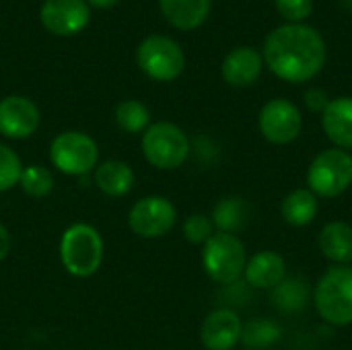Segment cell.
I'll use <instances>...</instances> for the list:
<instances>
[{
	"instance_id": "30",
	"label": "cell",
	"mask_w": 352,
	"mask_h": 350,
	"mask_svg": "<svg viewBox=\"0 0 352 350\" xmlns=\"http://www.w3.org/2000/svg\"><path fill=\"white\" fill-rule=\"evenodd\" d=\"M10 245H12V237H10V231L0 223V262L8 256L10 252Z\"/></svg>"
},
{
	"instance_id": "12",
	"label": "cell",
	"mask_w": 352,
	"mask_h": 350,
	"mask_svg": "<svg viewBox=\"0 0 352 350\" xmlns=\"http://www.w3.org/2000/svg\"><path fill=\"white\" fill-rule=\"evenodd\" d=\"M37 105L23 95H8L0 101V134L10 140H25L39 128Z\"/></svg>"
},
{
	"instance_id": "18",
	"label": "cell",
	"mask_w": 352,
	"mask_h": 350,
	"mask_svg": "<svg viewBox=\"0 0 352 350\" xmlns=\"http://www.w3.org/2000/svg\"><path fill=\"white\" fill-rule=\"evenodd\" d=\"M163 17L182 31L198 29L208 12H210V0H159Z\"/></svg>"
},
{
	"instance_id": "9",
	"label": "cell",
	"mask_w": 352,
	"mask_h": 350,
	"mask_svg": "<svg viewBox=\"0 0 352 350\" xmlns=\"http://www.w3.org/2000/svg\"><path fill=\"white\" fill-rule=\"evenodd\" d=\"M177 221L173 202L165 196H146L132 204L128 212V227L142 239H157L167 235Z\"/></svg>"
},
{
	"instance_id": "23",
	"label": "cell",
	"mask_w": 352,
	"mask_h": 350,
	"mask_svg": "<svg viewBox=\"0 0 352 350\" xmlns=\"http://www.w3.org/2000/svg\"><path fill=\"white\" fill-rule=\"evenodd\" d=\"M113 120L116 124L128 132V134H140L151 126V111L142 101L136 99H126L122 103L116 105L113 111Z\"/></svg>"
},
{
	"instance_id": "29",
	"label": "cell",
	"mask_w": 352,
	"mask_h": 350,
	"mask_svg": "<svg viewBox=\"0 0 352 350\" xmlns=\"http://www.w3.org/2000/svg\"><path fill=\"white\" fill-rule=\"evenodd\" d=\"M303 99H305V105L309 107V111H314V113H324V109L332 101L324 89H309Z\"/></svg>"
},
{
	"instance_id": "6",
	"label": "cell",
	"mask_w": 352,
	"mask_h": 350,
	"mask_svg": "<svg viewBox=\"0 0 352 350\" xmlns=\"http://www.w3.org/2000/svg\"><path fill=\"white\" fill-rule=\"evenodd\" d=\"M352 184V157L342 149L322 151L307 169V190L318 198H336Z\"/></svg>"
},
{
	"instance_id": "10",
	"label": "cell",
	"mask_w": 352,
	"mask_h": 350,
	"mask_svg": "<svg viewBox=\"0 0 352 350\" xmlns=\"http://www.w3.org/2000/svg\"><path fill=\"white\" fill-rule=\"evenodd\" d=\"M262 136L272 144H291L303 130V116L289 99L268 101L258 118Z\"/></svg>"
},
{
	"instance_id": "20",
	"label": "cell",
	"mask_w": 352,
	"mask_h": 350,
	"mask_svg": "<svg viewBox=\"0 0 352 350\" xmlns=\"http://www.w3.org/2000/svg\"><path fill=\"white\" fill-rule=\"evenodd\" d=\"M318 210H320L318 196L305 188L293 190L291 194L285 196V200L280 204L283 221L289 223L291 227H305V225L314 223V219L318 217Z\"/></svg>"
},
{
	"instance_id": "31",
	"label": "cell",
	"mask_w": 352,
	"mask_h": 350,
	"mask_svg": "<svg viewBox=\"0 0 352 350\" xmlns=\"http://www.w3.org/2000/svg\"><path fill=\"white\" fill-rule=\"evenodd\" d=\"M91 6H95V8H111L113 4H118L120 0H87Z\"/></svg>"
},
{
	"instance_id": "8",
	"label": "cell",
	"mask_w": 352,
	"mask_h": 350,
	"mask_svg": "<svg viewBox=\"0 0 352 350\" xmlns=\"http://www.w3.org/2000/svg\"><path fill=\"white\" fill-rule=\"evenodd\" d=\"M50 161L60 173L85 175L99 165V146L89 134L68 130L52 140Z\"/></svg>"
},
{
	"instance_id": "17",
	"label": "cell",
	"mask_w": 352,
	"mask_h": 350,
	"mask_svg": "<svg viewBox=\"0 0 352 350\" xmlns=\"http://www.w3.org/2000/svg\"><path fill=\"white\" fill-rule=\"evenodd\" d=\"M95 186L111 198H122L134 188V171L126 161L109 159L95 167Z\"/></svg>"
},
{
	"instance_id": "4",
	"label": "cell",
	"mask_w": 352,
	"mask_h": 350,
	"mask_svg": "<svg viewBox=\"0 0 352 350\" xmlns=\"http://www.w3.org/2000/svg\"><path fill=\"white\" fill-rule=\"evenodd\" d=\"M140 149L153 167L171 171L186 163L190 155V140L179 126L171 122H157L142 132Z\"/></svg>"
},
{
	"instance_id": "13",
	"label": "cell",
	"mask_w": 352,
	"mask_h": 350,
	"mask_svg": "<svg viewBox=\"0 0 352 350\" xmlns=\"http://www.w3.org/2000/svg\"><path fill=\"white\" fill-rule=\"evenodd\" d=\"M243 332V322L231 309H217L208 314L200 328V340L206 350H233Z\"/></svg>"
},
{
	"instance_id": "25",
	"label": "cell",
	"mask_w": 352,
	"mask_h": 350,
	"mask_svg": "<svg viewBox=\"0 0 352 350\" xmlns=\"http://www.w3.org/2000/svg\"><path fill=\"white\" fill-rule=\"evenodd\" d=\"M19 186L31 198H45L54 188V175L43 165H27L21 171Z\"/></svg>"
},
{
	"instance_id": "7",
	"label": "cell",
	"mask_w": 352,
	"mask_h": 350,
	"mask_svg": "<svg viewBox=\"0 0 352 350\" xmlns=\"http://www.w3.org/2000/svg\"><path fill=\"white\" fill-rule=\"evenodd\" d=\"M140 70L159 83L175 80L186 68V56L179 43L167 35H148L136 50Z\"/></svg>"
},
{
	"instance_id": "2",
	"label": "cell",
	"mask_w": 352,
	"mask_h": 350,
	"mask_svg": "<svg viewBox=\"0 0 352 350\" xmlns=\"http://www.w3.org/2000/svg\"><path fill=\"white\" fill-rule=\"evenodd\" d=\"M60 260L68 274L76 278L93 276L103 262V237L87 223L70 225L60 237Z\"/></svg>"
},
{
	"instance_id": "24",
	"label": "cell",
	"mask_w": 352,
	"mask_h": 350,
	"mask_svg": "<svg viewBox=\"0 0 352 350\" xmlns=\"http://www.w3.org/2000/svg\"><path fill=\"white\" fill-rule=\"evenodd\" d=\"M274 291V305L280 309V311H287V314H295V311H301L305 305H307V285H303L299 278H285Z\"/></svg>"
},
{
	"instance_id": "1",
	"label": "cell",
	"mask_w": 352,
	"mask_h": 350,
	"mask_svg": "<svg viewBox=\"0 0 352 350\" xmlns=\"http://www.w3.org/2000/svg\"><path fill=\"white\" fill-rule=\"evenodd\" d=\"M328 52L324 37L307 25L287 23L268 33L262 60L287 83H307L318 76L326 64Z\"/></svg>"
},
{
	"instance_id": "27",
	"label": "cell",
	"mask_w": 352,
	"mask_h": 350,
	"mask_svg": "<svg viewBox=\"0 0 352 350\" xmlns=\"http://www.w3.org/2000/svg\"><path fill=\"white\" fill-rule=\"evenodd\" d=\"M214 235V225L206 215H190L184 221V237L194 245H204Z\"/></svg>"
},
{
	"instance_id": "15",
	"label": "cell",
	"mask_w": 352,
	"mask_h": 350,
	"mask_svg": "<svg viewBox=\"0 0 352 350\" xmlns=\"http://www.w3.org/2000/svg\"><path fill=\"white\" fill-rule=\"evenodd\" d=\"M243 274L256 289H276L287 278V262L280 254L264 250L248 260Z\"/></svg>"
},
{
	"instance_id": "21",
	"label": "cell",
	"mask_w": 352,
	"mask_h": 350,
	"mask_svg": "<svg viewBox=\"0 0 352 350\" xmlns=\"http://www.w3.org/2000/svg\"><path fill=\"white\" fill-rule=\"evenodd\" d=\"M250 219V206L243 198L239 196H229L223 198L214 210H212V225L221 231V233H237L248 225Z\"/></svg>"
},
{
	"instance_id": "11",
	"label": "cell",
	"mask_w": 352,
	"mask_h": 350,
	"mask_svg": "<svg viewBox=\"0 0 352 350\" xmlns=\"http://www.w3.org/2000/svg\"><path fill=\"white\" fill-rule=\"evenodd\" d=\"M39 19L50 33L68 37L89 25L91 10L85 0H45L41 4Z\"/></svg>"
},
{
	"instance_id": "16",
	"label": "cell",
	"mask_w": 352,
	"mask_h": 350,
	"mask_svg": "<svg viewBox=\"0 0 352 350\" xmlns=\"http://www.w3.org/2000/svg\"><path fill=\"white\" fill-rule=\"evenodd\" d=\"M322 128L336 149L352 151V97H338L322 113Z\"/></svg>"
},
{
	"instance_id": "26",
	"label": "cell",
	"mask_w": 352,
	"mask_h": 350,
	"mask_svg": "<svg viewBox=\"0 0 352 350\" xmlns=\"http://www.w3.org/2000/svg\"><path fill=\"white\" fill-rule=\"evenodd\" d=\"M23 171V163L19 155L0 142V192H8L19 186V177Z\"/></svg>"
},
{
	"instance_id": "28",
	"label": "cell",
	"mask_w": 352,
	"mask_h": 350,
	"mask_svg": "<svg viewBox=\"0 0 352 350\" xmlns=\"http://www.w3.org/2000/svg\"><path fill=\"white\" fill-rule=\"evenodd\" d=\"M274 4L289 23H301L314 12V0H274Z\"/></svg>"
},
{
	"instance_id": "5",
	"label": "cell",
	"mask_w": 352,
	"mask_h": 350,
	"mask_svg": "<svg viewBox=\"0 0 352 350\" xmlns=\"http://www.w3.org/2000/svg\"><path fill=\"white\" fill-rule=\"evenodd\" d=\"M248 254L243 241L233 233H214L202 248L204 272L219 285H231L245 272Z\"/></svg>"
},
{
	"instance_id": "19",
	"label": "cell",
	"mask_w": 352,
	"mask_h": 350,
	"mask_svg": "<svg viewBox=\"0 0 352 350\" xmlns=\"http://www.w3.org/2000/svg\"><path fill=\"white\" fill-rule=\"evenodd\" d=\"M322 254L340 266H346L352 262V227L344 221H332L328 223L320 237H318Z\"/></svg>"
},
{
	"instance_id": "22",
	"label": "cell",
	"mask_w": 352,
	"mask_h": 350,
	"mask_svg": "<svg viewBox=\"0 0 352 350\" xmlns=\"http://www.w3.org/2000/svg\"><path fill=\"white\" fill-rule=\"evenodd\" d=\"M283 336V330L272 320H252L243 326L241 344L248 350H268L272 349Z\"/></svg>"
},
{
	"instance_id": "14",
	"label": "cell",
	"mask_w": 352,
	"mask_h": 350,
	"mask_svg": "<svg viewBox=\"0 0 352 350\" xmlns=\"http://www.w3.org/2000/svg\"><path fill=\"white\" fill-rule=\"evenodd\" d=\"M262 56L254 47H237L227 54L221 66L223 80L231 87L243 89L254 85L262 72Z\"/></svg>"
},
{
	"instance_id": "3",
	"label": "cell",
	"mask_w": 352,
	"mask_h": 350,
	"mask_svg": "<svg viewBox=\"0 0 352 350\" xmlns=\"http://www.w3.org/2000/svg\"><path fill=\"white\" fill-rule=\"evenodd\" d=\"M314 301L320 318L330 326L352 324V268L332 266L318 281Z\"/></svg>"
}]
</instances>
